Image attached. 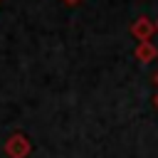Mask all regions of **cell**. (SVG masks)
<instances>
[{
    "mask_svg": "<svg viewBox=\"0 0 158 158\" xmlns=\"http://www.w3.org/2000/svg\"><path fill=\"white\" fill-rule=\"evenodd\" d=\"M133 32L138 35V40H146V37H148V32H151V25H148L146 20H141V25H136V27H133Z\"/></svg>",
    "mask_w": 158,
    "mask_h": 158,
    "instance_id": "6da1fadb",
    "label": "cell"
}]
</instances>
